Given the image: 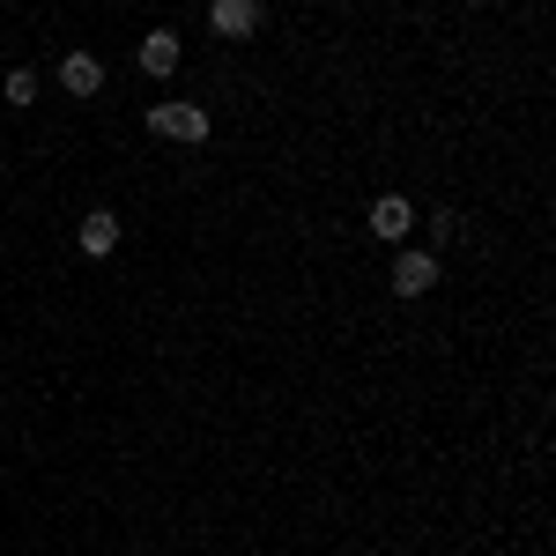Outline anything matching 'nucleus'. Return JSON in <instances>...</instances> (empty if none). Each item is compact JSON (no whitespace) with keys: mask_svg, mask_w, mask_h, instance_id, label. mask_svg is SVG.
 I'll return each instance as SVG.
<instances>
[{"mask_svg":"<svg viewBox=\"0 0 556 556\" xmlns=\"http://www.w3.org/2000/svg\"><path fill=\"white\" fill-rule=\"evenodd\" d=\"M75 245H83L89 260H104V253H112V245H119V215H112V208L83 215V230H75Z\"/></svg>","mask_w":556,"mask_h":556,"instance_id":"0eeeda50","label":"nucleus"},{"mask_svg":"<svg viewBox=\"0 0 556 556\" xmlns=\"http://www.w3.org/2000/svg\"><path fill=\"white\" fill-rule=\"evenodd\" d=\"M60 89H67V97H97V89H104V60H97V52H67V60H60Z\"/></svg>","mask_w":556,"mask_h":556,"instance_id":"423d86ee","label":"nucleus"},{"mask_svg":"<svg viewBox=\"0 0 556 556\" xmlns=\"http://www.w3.org/2000/svg\"><path fill=\"white\" fill-rule=\"evenodd\" d=\"M438 290V253H401L393 260V298H430Z\"/></svg>","mask_w":556,"mask_h":556,"instance_id":"20e7f679","label":"nucleus"},{"mask_svg":"<svg viewBox=\"0 0 556 556\" xmlns=\"http://www.w3.org/2000/svg\"><path fill=\"white\" fill-rule=\"evenodd\" d=\"M260 23H267V8L260 0H208V30L215 38H260Z\"/></svg>","mask_w":556,"mask_h":556,"instance_id":"f03ea898","label":"nucleus"},{"mask_svg":"<svg viewBox=\"0 0 556 556\" xmlns=\"http://www.w3.org/2000/svg\"><path fill=\"white\" fill-rule=\"evenodd\" d=\"M149 134H172V141H208L215 119H208V104H149Z\"/></svg>","mask_w":556,"mask_h":556,"instance_id":"f257e3e1","label":"nucleus"},{"mask_svg":"<svg viewBox=\"0 0 556 556\" xmlns=\"http://www.w3.org/2000/svg\"><path fill=\"white\" fill-rule=\"evenodd\" d=\"M134 67L164 83V75H172V67H178V30H149V38L134 45Z\"/></svg>","mask_w":556,"mask_h":556,"instance_id":"39448f33","label":"nucleus"},{"mask_svg":"<svg viewBox=\"0 0 556 556\" xmlns=\"http://www.w3.org/2000/svg\"><path fill=\"white\" fill-rule=\"evenodd\" d=\"M0 97H8V104H38V75H30V67H15V75L0 83Z\"/></svg>","mask_w":556,"mask_h":556,"instance_id":"6e6552de","label":"nucleus"},{"mask_svg":"<svg viewBox=\"0 0 556 556\" xmlns=\"http://www.w3.org/2000/svg\"><path fill=\"white\" fill-rule=\"evenodd\" d=\"M364 230L379 238V245H408V230H416V208L401 201V193H379L371 215H364Z\"/></svg>","mask_w":556,"mask_h":556,"instance_id":"7ed1b4c3","label":"nucleus"}]
</instances>
